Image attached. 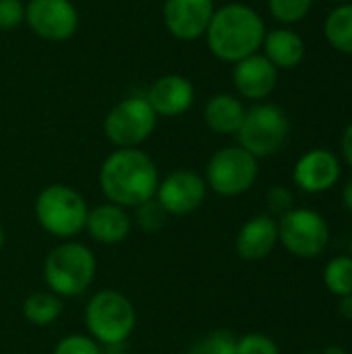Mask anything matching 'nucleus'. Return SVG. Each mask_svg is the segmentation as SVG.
I'll return each mask as SVG.
<instances>
[{"mask_svg":"<svg viewBox=\"0 0 352 354\" xmlns=\"http://www.w3.org/2000/svg\"><path fill=\"white\" fill-rule=\"evenodd\" d=\"M160 185V172L151 156L139 147L114 149L100 168V189L108 203L124 209L156 197Z\"/></svg>","mask_w":352,"mask_h":354,"instance_id":"obj_1","label":"nucleus"},{"mask_svg":"<svg viewBox=\"0 0 352 354\" xmlns=\"http://www.w3.org/2000/svg\"><path fill=\"white\" fill-rule=\"evenodd\" d=\"M266 31V23L255 8L243 2H228L214 10L203 37L218 60L237 64L261 50Z\"/></svg>","mask_w":352,"mask_h":354,"instance_id":"obj_2","label":"nucleus"},{"mask_svg":"<svg viewBox=\"0 0 352 354\" xmlns=\"http://www.w3.org/2000/svg\"><path fill=\"white\" fill-rule=\"evenodd\" d=\"M98 274L93 251L79 241H62L44 259L46 288L60 299H77L85 295Z\"/></svg>","mask_w":352,"mask_h":354,"instance_id":"obj_3","label":"nucleus"},{"mask_svg":"<svg viewBox=\"0 0 352 354\" xmlns=\"http://www.w3.org/2000/svg\"><path fill=\"white\" fill-rule=\"evenodd\" d=\"M87 334L106 348L124 346L137 326V311L131 299L114 288H102L89 297L83 311Z\"/></svg>","mask_w":352,"mask_h":354,"instance_id":"obj_4","label":"nucleus"},{"mask_svg":"<svg viewBox=\"0 0 352 354\" xmlns=\"http://www.w3.org/2000/svg\"><path fill=\"white\" fill-rule=\"evenodd\" d=\"M33 214L41 230H46L50 236L73 241L85 230L89 205L75 187L54 183L37 193Z\"/></svg>","mask_w":352,"mask_h":354,"instance_id":"obj_5","label":"nucleus"},{"mask_svg":"<svg viewBox=\"0 0 352 354\" xmlns=\"http://www.w3.org/2000/svg\"><path fill=\"white\" fill-rule=\"evenodd\" d=\"M259 176V160L241 145H228L212 153L205 166L207 191L232 199L249 193Z\"/></svg>","mask_w":352,"mask_h":354,"instance_id":"obj_6","label":"nucleus"},{"mask_svg":"<svg viewBox=\"0 0 352 354\" xmlns=\"http://www.w3.org/2000/svg\"><path fill=\"white\" fill-rule=\"evenodd\" d=\"M290 133L288 114L270 102H259L247 108L243 124L237 133L239 145L257 160L270 158L282 149Z\"/></svg>","mask_w":352,"mask_h":354,"instance_id":"obj_7","label":"nucleus"},{"mask_svg":"<svg viewBox=\"0 0 352 354\" xmlns=\"http://www.w3.org/2000/svg\"><path fill=\"white\" fill-rule=\"evenodd\" d=\"M328 220L309 207H293L278 218V245L297 259H317L330 245Z\"/></svg>","mask_w":352,"mask_h":354,"instance_id":"obj_8","label":"nucleus"},{"mask_svg":"<svg viewBox=\"0 0 352 354\" xmlns=\"http://www.w3.org/2000/svg\"><path fill=\"white\" fill-rule=\"evenodd\" d=\"M158 114L145 95H129L120 100L104 118V135L116 147H139L156 131Z\"/></svg>","mask_w":352,"mask_h":354,"instance_id":"obj_9","label":"nucleus"},{"mask_svg":"<svg viewBox=\"0 0 352 354\" xmlns=\"http://www.w3.org/2000/svg\"><path fill=\"white\" fill-rule=\"evenodd\" d=\"M207 197L205 178L191 170L178 168L172 170L168 176L160 178L156 201L166 209L168 216H189L195 214Z\"/></svg>","mask_w":352,"mask_h":354,"instance_id":"obj_10","label":"nucleus"},{"mask_svg":"<svg viewBox=\"0 0 352 354\" xmlns=\"http://www.w3.org/2000/svg\"><path fill=\"white\" fill-rule=\"evenodd\" d=\"M25 23L48 41L71 39L79 29V12L71 0H29L25 4Z\"/></svg>","mask_w":352,"mask_h":354,"instance_id":"obj_11","label":"nucleus"},{"mask_svg":"<svg viewBox=\"0 0 352 354\" xmlns=\"http://www.w3.org/2000/svg\"><path fill=\"white\" fill-rule=\"evenodd\" d=\"M340 176H342L340 158L324 147L305 151L293 168L295 185L309 195H319L334 189L340 183Z\"/></svg>","mask_w":352,"mask_h":354,"instance_id":"obj_12","label":"nucleus"},{"mask_svg":"<svg viewBox=\"0 0 352 354\" xmlns=\"http://www.w3.org/2000/svg\"><path fill=\"white\" fill-rule=\"evenodd\" d=\"M214 10V0H166L162 19L172 37L193 41L205 35Z\"/></svg>","mask_w":352,"mask_h":354,"instance_id":"obj_13","label":"nucleus"},{"mask_svg":"<svg viewBox=\"0 0 352 354\" xmlns=\"http://www.w3.org/2000/svg\"><path fill=\"white\" fill-rule=\"evenodd\" d=\"M278 68L263 56L251 54L239 60L232 68V85L237 93L249 102H266L278 85Z\"/></svg>","mask_w":352,"mask_h":354,"instance_id":"obj_14","label":"nucleus"},{"mask_svg":"<svg viewBox=\"0 0 352 354\" xmlns=\"http://www.w3.org/2000/svg\"><path fill=\"white\" fill-rule=\"evenodd\" d=\"M145 97L158 118H178L191 110L195 102V87L183 75H162L151 83Z\"/></svg>","mask_w":352,"mask_h":354,"instance_id":"obj_15","label":"nucleus"},{"mask_svg":"<svg viewBox=\"0 0 352 354\" xmlns=\"http://www.w3.org/2000/svg\"><path fill=\"white\" fill-rule=\"evenodd\" d=\"M278 247V220L270 214H257L249 218L237 239L234 249L243 261H263Z\"/></svg>","mask_w":352,"mask_h":354,"instance_id":"obj_16","label":"nucleus"},{"mask_svg":"<svg viewBox=\"0 0 352 354\" xmlns=\"http://www.w3.org/2000/svg\"><path fill=\"white\" fill-rule=\"evenodd\" d=\"M131 230H133V218L129 209L108 201L89 207L85 232L89 234L91 241L100 245H120L129 239Z\"/></svg>","mask_w":352,"mask_h":354,"instance_id":"obj_17","label":"nucleus"},{"mask_svg":"<svg viewBox=\"0 0 352 354\" xmlns=\"http://www.w3.org/2000/svg\"><path fill=\"white\" fill-rule=\"evenodd\" d=\"M263 56L278 68V71H290L297 68L307 54L305 39L290 27H276L266 31L263 44H261Z\"/></svg>","mask_w":352,"mask_h":354,"instance_id":"obj_18","label":"nucleus"},{"mask_svg":"<svg viewBox=\"0 0 352 354\" xmlns=\"http://www.w3.org/2000/svg\"><path fill=\"white\" fill-rule=\"evenodd\" d=\"M245 104L241 97L232 93H216L207 100L203 108L205 127L216 135H237L243 118H245Z\"/></svg>","mask_w":352,"mask_h":354,"instance_id":"obj_19","label":"nucleus"},{"mask_svg":"<svg viewBox=\"0 0 352 354\" xmlns=\"http://www.w3.org/2000/svg\"><path fill=\"white\" fill-rule=\"evenodd\" d=\"M62 311H64L62 299L50 290L31 292L23 301V317L29 326H35V328H48L56 324Z\"/></svg>","mask_w":352,"mask_h":354,"instance_id":"obj_20","label":"nucleus"},{"mask_svg":"<svg viewBox=\"0 0 352 354\" xmlns=\"http://www.w3.org/2000/svg\"><path fill=\"white\" fill-rule=\"evenodd\" d=\"M324 33L328 44L340 52L352 56V0L338 4L324 23Z\"/></svg>","mask_w":352,"mask_h":354,"instance_id":"obj_21","label":"nucleus"},{"mask_svg":"<svg viewBox=\"0 0 352 354\" xmlns=\"http://www.w3.org/2000/svg\"><path fill=\"white\" fill-rule=\"evenodd\" d=\"M324 284L334 297L352 295V257L338 255L330 259L324 268Z\"/></svg>","mask_w":352,"mask_h":354,"instance_id":"obj_22","label":"nucleus"},{"mask_svg":"<svg viewBox=\"0 0 352 354\" xmlns=\"http://www.w3.org/2000/svg\"><path fill=\"white\" fill-rule=\"evenodd\" d=\"M187 354H237V336L230 330H212L197 338Z\"/></svg>","mask_w":352,"mask_h":354,"instance_id":"obj_23","label":"nucleus"},{"mask_svg":"<svg viewBox=\"0 0 352 354\" xmlns=\"http://www.w3.org/2000/svg\"><path fill=\"white\" fill-rule=\"evenodd\" d=\"M168 218L170 216L166 214V209L154 197V199H149V201H145V203H141V205L135 207L133 224L139 230H143L145 234H156V232H160V230L166 228Z\"/></svg>","mask_w":352,"mask_h":354,"instance_id":"obj_24","label":"nucleus"},{"mask_svg":"<svg viewBox=\"0 0 352 354\" xmlns=\"http://www.w3.org/2000/svg\"><path fill=\"white\" fill-rule=\"evenodd\" d=\"M315 0H268L270 15L284 27L301 23L313 8Z\"/></svg>","mask_w":352,"mask_h":354,"instance_id":"obj_25","label":"nucleus"},{"mask_svg":"<svg viewBox=\"0 0 352 354\" xmlns=\"http://www.w3.org/2000/svg\"><path fill=\"white\" fill-rule=\"evenodd\" d=\"M104 346L98 344L89 334H68L60 338L52 354H104Z\"/></svg>","mask_w":352,"mask_h":354,"instance_id":"obj_26","label":"nucleus"},{"mask_svg":"<svg viewBox=\"0 0 352 354\" xmlns=\"http://www.w3.org/2000/svg\"><path fill=\"white\" fill-rule=\"evenodd\" d=\"M237 354H280V348L268 334L249 332L237 338Z\"/></svg>","mask_w":352,"mask_h":354,"instance_id":"obj_27","label":"nucleus"},{"mask_svg":"<svg viewBox=\"0 0 352 354\" xmlns=\"http://www.w3.org/2000/svg\"><path fill=\"white\" fill-rule=\"evenodd\" d=\"M266 205L270 209V216L282 218L284 214H288L295 207V193L284 185H274V187H270V191L266 195Z\"/></svg>","mask_w":352,"mask_h":354,"instance_id":"obj_28","label":"nucleus"},{"mask_svg":"<svg viewBox=\"0 0 352 354\" xmlns=\"http://www.w3.org/2000/svg\"><path fill=\"white\" fill-rule=\"evenodd\" d=\"M25 23V4L21 0H0V31H12Z\"/></svg>","mask_w":352,"mask_h":354,"instance_id":"obj_29","label":"nucleus"},{"mask_svg":"<svg viewBox=\"0 0 352 354\" xmlns=\"http://www.w3.org/2000/svg\"><path fill=\"white\" fill-rule=\"evenodd\" d=\"M340 153H342V160L352 168V122L342 131V137H340Z\"/></svg>","mask_w":352,"mask_h":354,"instance_id":"obj_30","label":"nucleus"},{"mask_svg":"<svg viewBox=\"0 0 352 354\" xmlns=\"http://www.w3.org/2000/svg\"><path fill=\"white\" fill-rule=\"evenodd\" d=\"M338 313L346 322H352V295H346V297H340L338 299Z\"/></svg>","mask_w":352,"mask_h":354,"instance_id":"obj_31","label":"nucleus"},{"mask_svg":"<svg viewBox=\"0 0 352 354\" xmlns=\"http://www.w3.org/2000/svg\"><path fill=\"white\" fill-rule=\"evenodd\" d=\"M342 203H344V207L352 214V176L344 183V187H342Z\"/></svg>","mask_w":352,"mask_h":354,"instance_id":"obj_32","label":"nucleus"},{"mask_svg":"<svg viewBox=\"0 0 352 354\" xmlns=\"http://www.w3.org/2000/svg\"><path fill=\"white\" fill-rule=\"evenodd\" d=\"M322 354H349L346 353V348H342V346H338V344H330V346H326Z\"/></svg>","mask_w":352,"mask_h":354,"instance_id":"obj_33","label":"nucleus"},{"mask_svg":"<svg viewBox=\"0 0 352 354\" xmlns=\"http://www.w3.org/2000/svg\"><path fill=\"white\" fill-rule=\"evenodd\" d=\"M4 243H6V234H4V228L0 226V251H2V247H4Z\"/></svg>","mask_w":352,"mask_h":354,"instance_id":"obj_34","label":"nucleus"},{"mask_svg":"<svg viewBox=\"0 0 352 354\" xmlns=\"http://www.w3.org/2000/svg\"><path fill=\"white\" fill-rule=\"evenodd\" d=\"M349 255L352 257V232H351V239H349Z\"/></svg>","mask_w":352,"mask_h":354,"instance_id":"obj_35","label":"nucleus"},{"mask_svg":"<svg viewBox=\"0 0 352 354\" xmlns=\"http://www.w3.org/2000/svg\"><path fill=\"white\" fill-rule=\"evenodd\" d=\"M330 2H336V4H342V2H351V0H330Z\"/></svg>","mask_w":352,"mask_h":354,"instance_id":"obj_36","label":"nucleus"},{"mask_svg":"<svg viewBox=\"0 0 352 354\" xmlns=\"http://www.w3.org/2000/svg\"><path fill=\"white\" fill-rule=\"evenodd\" d=\"M301 354H322V353H317V351H305V353H301Z\"/></svg>","mask_w":352,"mask_h":354,"instance_id":"obj_37","label":"nucleus"}]
</instances>
